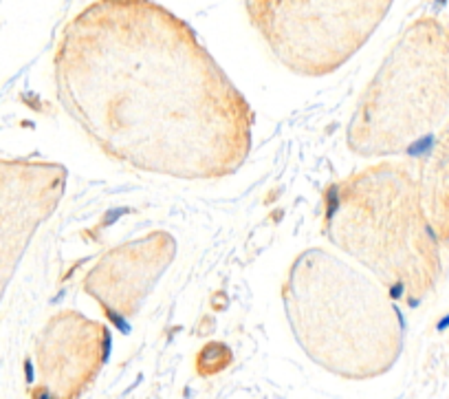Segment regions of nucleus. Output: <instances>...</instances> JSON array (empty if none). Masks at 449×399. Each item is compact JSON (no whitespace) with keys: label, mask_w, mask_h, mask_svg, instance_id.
Masks as SVG:
<instances>
[{"label":"nucleus","mask_w":449,"mask_h":399,"mask_svg":"<svg viewBox=\"0 0 449 399\" xmlns=\"http://www.w3.org/2000/svg\"><path fill=\"white\" fill-rule=\"evenodd\" d=\"M395 0H244L273 58L302 77H324L353 60Z\"/></svg>","instance_id":"obj_5"},{"label":"nucleus","mask_w":449,"mask_h":399,"mask_svg":"<svg viewBox=\"0 0 449 399\" xmlns=\"http://www.w3.org/2000/svg\"><path fill=\"white\" fill-rule=\"evenodd\" d=\"M233 362V353L227 345L222 342H209L203 349L196 353V373L200 378H214V375L229 369Z\"/></svg>","instance_id":"obj_9"},{"label":"nucleus","mask_w":449,"mask_h":399,"mask_svg":"<svg viewBox=\"0 0 449 399\" xmlns=\"http://www.w3.org/2000/svg\"><path fill=\"white\" fill-rule=\"evenodd\" d=\"M282 305L309 360L342 380L381 378L403 353L406 323L392 294L328 249L311 247L293 258Z\"/></svg>","instance_id":"obj_2"},{"label":"nucleus","mask_w":449,"mask_h":399,"mask_svg":"<svg viewBox=\"0 0 449 399\" xmlns=\"http://www.w3.org/2000/svg\"><path fill=\"white\" fill-rule=\"evenodd\" d=\"M322 223L337 249L408 305L428 300L443 278V243L408 163L381 161L328 185Z\"/></svg>","instance_id":"obj_3"},{"label":"nucleus","mask_w":449,"mask_h":399,"mask_svg":"<svg viewBox=\"0 0 449 399\" xmlns=\"http://www.w3.org/2000/svg\"><path fill=\"white\" fill-rule=\"evenodd\" d=\"M176 256V238L154 229L115 245L97 258L82 280V289L117 325L139 314L145 298Z\"/></svg>","instance_id":"obj_6"},{"label":"nucleus","mask_w":449,"mask_h":399,"mask_svg":"<svg viewBox=\"0 0 449 399\" xmlns=\"http://www.w3.org/2000/svg\"><path fill=\"white\" fill-rule=\"evenodd\" d=\"M449 117V22L414 18L381 60L346 126L359 157L417 152Z\"/></svg>","instance_id":"obj_4"},{"label":"nucleus","mask_w":449,"mask_h":399,"mask_svg":"<svg viewBox=\"0 0 449 399\" xmlns=\"http://www.w3.org/2000/svg\"><path fill=\"white\" fill-rule=\"evenodd\" d=\"M62 108L112 161L222 179L251 152L253 110L196 31L154 0H93L55 47Z\"/></svg>","instance_id":"obj_1"},{"label":"nucleus","mask_w":449,"mask_h":399,"mask_svg":"<svg viewBox=\"0 0 449 399\" xmlns=\"http://www.w3.org/2000/svg\"><path fill=\"white\" fill-rule=\"evenodd\" d=\"M417 176L421 198L443 247H449V117L419 148Z\"/></svg>","instance_id":"obj_8"},{"label":"nucleus","mask_w":449,"mask_h":399,"mask_svg":"<svg viewBox=\"0 0 449 399\" xmlns=\"http://www.w3.org/2000/svg\"><path fill=\"white\" fill-rule=\"evenodd\" d=\"M110 353V334L99 320L80 311H60L44 325L38 340V397L77 399L102 373Z\"/></svg>","instance_id":"obj_7"}]
</instances>
